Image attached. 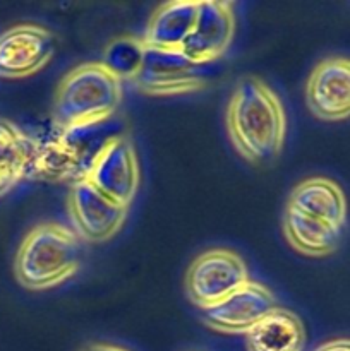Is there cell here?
Returning a JSON list of instances; mask_svg holds the SVG:
<instances>
[{"label":"cell","mask_w":350,"mask_h":351,"mask_svg":"<svg viewBox=\"0 0 350 351\" xmlns=\"http://www.w3.org/2000/svg\"><path fill=\"white\" fill-rule=\"evenodd\" d=\"M226 130L246 161L253 165L273 161L287 136V115L277 93L261 79L244 77L226 108Z\"/></svg>","instance_id":"1"},{"label":"cell","mask_w":350,"mask_h":351,"mask_svg":"<svg viewBox=\"0 0 350 351\" xmlns=\"http://www.w3.org/2000/svg\"><path fill=\"white\" fill-rule=\"evenodd\" d=\"M120 130L122 122L113 115L95 122L60 127L47 143H38L31 178L51 182L84 180L106 144L119 137Z\"/></svg>","instance_id":"2"},{"label":"cell","mask_w":350,"mask_h":351,"mask_svg":"<svg viewBox=\"0 0 350 351\" xmlns=\"http://www.w3.org/2000/svg\"><path fill=\"white\" fill-rule=\"evenodd\" d=\"M81 254V240L72 230L58 223H43L21 242L14 273L27 290H48L74 276Z\"/></svg>","instance_id":"3"},{"label":"cell","mask_w":350,"mask_h":351,"mask_svg":"<svg viewBox=\"0 0 350 351\" xmlns=\"http://www.w3.org/2000/svg\"><path fill=\"white\" fill-rule=\"evenodd\" d=\"M122 99V82L102 62L82 64L62 79L55 95L54 119L58 127L95 122L115 115Z\"/></svg>","instance_id":"4"},{"label":"cell","mask_w":350,"mask_h":351,"mask_svg":"<svg viewBox=\"0 0 350 351\" xmlns=\"http://www.w3.org/2000/svg\"><path fill=\"white\" fill-rule=\"evenodd\" d=\"M208 65L189 58L180 48L144 47L132 82L148 96H177L205 88Z\"/></svg>","instance_id":"5"},{"label":"cell","mask_w":350,"mask_h":351,"mask_svg":"<svg viewBox=\"0 0 350 351\" xmlns=\"http://www.w3.org/2000/svg\"><path fill=\"white\" fill-rule=\"evenodd\" d=\"M249 281V271L239 254L229 249H215L201 254L185 274V291L198 307L223 300Z\"/></svg>","instance_id":"6"},{"label":"cell","mask_w":350,"mask_h":351,"mask_svg":"<svg viewBox=\"0 0 350 351\" xmlns=\"http://www.w3.org/2000/svg\"><path fill=\"white\" fill-rule=\"evenodd\" d=\"M127 206L106 195L88 178L72 184L69 194V215L79 240L102 243L122 228L127 218Z\"/></svg>","instance_id":"7"},{"label":"cell","mask_w":350,"mask_h":351,"mask_svg":"<svg viewBox=\"0 0 350 351\" xmlns=\"http://www.w3.org/2000/svg\"><path fill=\"white\" fill-rule=\"evenodd\" d=\"M277 307L273 293L264 285L247 281L223 300L201 308V317L215 331L246 335Z\"/></svg>","instance_id":"8"},{"label":"cell","mask_w":350,"mask_h":351,"mask_svg":"<svg viewBox=\"0 0 350 351\" xmlns=\"http://www.w3.org/2000/svg\"><path fill=\"white\" fill-rule=\"evenodd\" d=\"M55 53L54 34L36 24H17L0 34V77L36 74Z\"/></svg>","instance_id":"9"},{"label":"cell","mask_w":350,"mask_h":351,"mask_svg":"<svg viewBox=\"0 0 350 351\" xmlns=\"http://www.w3.org/2000/svg\"><path fill=\"white\" fill-rule=\"evenodd\" d=\"M233 33L235 14L232 3L205 0L199 2L194 26L182 43L180 50L194 62L209 65L229 50Z\"/></svg>","instance_id":"10"},{"label":"cell","mask_w":350,"mask_h":351,"mask_svg":"<svg viewBox=\"0 0 350 351\" xmlns=\"http://www.w3.org/2000/svg\"><path fill=\"white\" fill-rule=\"evenodd\" d=\"M139 161L127 137L110 141L93 165L88 180L120 204L129 208L139 187Z\"/></svg>","instance_id":"11"},{"label":"cell","mask_w":350,"mask_h":351,"mask_svg":"<svg viewBox=\"0 0 350 351\" xmlns=\"http://www.w3.org/2000/svg\"><path fill=\"white\" fill-rule=\"evenodd\" d=\"M311 113L326 122H340L350 113V62L345 57L323 60L314 67L305 86Z\"/></svg>","instance_id":"12"},{"label":"cell","mask_w":350,"mask_h":351,"mask_svg":"<svg viewBox=\"0 0 350 351\" xmlns=\"http://www.w3.org/2000/svg\"><path fill=\"white\" fill-rule=\"evenodd\" d=\"M288 208L318 221L343 228L347 221V201L342 189L329 178L312 177L292 191Z\"/></svg>","instance_id":"13"},{"label":"cell","mask_w":350,"mask_h":351,"mask_svg":"<svg viewBox=\"0 0 350 351\" xmlns=\"http://www.w3.org/2000/svg\"><path fill=\"white\" fill-rule=\"evenodd\" d=\"M249 351H302L305 329L290 311L277 307L246 332Z\"/></svg>","instance_id":"14"},{"label":"cell","mask_w":350,"mask_h":351,"mask_svg":"<svg viewBox=\"0 0 350 351\" xmlns=\"http://www.w3.org/2000/svg\"><path fill=\"white\" fill-rule=\"evenodd\" d=\"M199 2L174 0L158 7L141 41L151 48H180L194 26Z\"/></svg>","instance_id":"15"},{"label":"cell","mask_w":350,"mask_h":351,"mask_svg":"<svg viewBox=\"0 0 350 351\" xmlns=\"http://www.w3.org/2000/svg\"><path fill=\"white\" fill-rule=\"evenodd\" d=\"M283 235L297 252L307 257H325L338 249L343 228L309 218L287 206L283 216Z\"/></svg>","instance_id":"16"},{"label":"cell","mask_w":350,"mask_h":351,"mask_svg":"<svg viewBox=\"0 0 350 351\" xmlns=\"http://www.w3.org/2000/svg\"><path fill=\"white\" fill-rule=\"evenodd\" d=\"M36 147L33 137L9 120H0V195L31 178Z\"/></svg>","instance_id":"17"},{"label":"cell","mask_w":350,"mask_h":351,"mask_svg":"<svg viewBox=\"0 0 350 351\" xmlns=\"http://www.w3.org/2000/svg\"><path fill=\"white\" fill-rule=\"evenodd\" d=\"M144 55V43L136 38H117L103 53V62L106 71L115 75L120 82L136 77Z\"/></svg>","instance_id":"18"},{"label":"cell","mask_w":350,"mask_h":351,"mask_svg":"<svg viewBox=\"0 0 350 351\" xmlns=\"http://www.w3.org/2000/svg\"><path fill=\"white\" fill-rule=\"evenodd\" d=\"M314 351H350L349 339H335V341L325 343Z\"/></svg>","instance_id":"19"},{"label":"cell","mask_w":350,"mask_h":351,"mask_svg":"<svg viewBox=\"0 0 350 351\" xmlns=\"http://www.w3.org/2000/svg\"><path fill=\"white\" fill-rule=\"evenodd\" d=\"M82 351H129V350H124V348H120V346H115V345H93Z\"/></svg>","instance_id":"20"}]
</instances>
